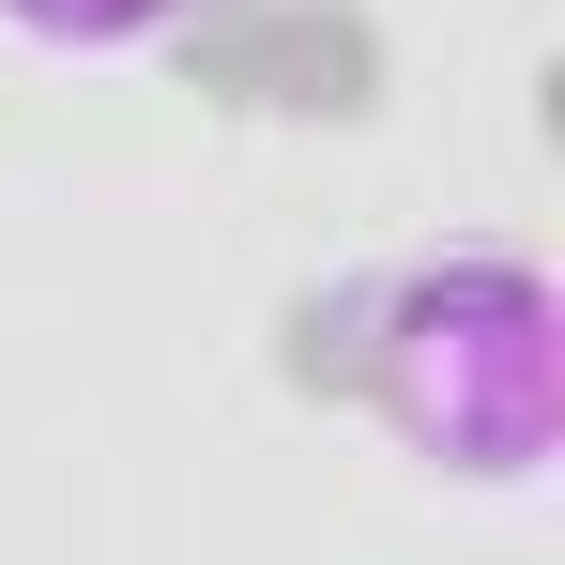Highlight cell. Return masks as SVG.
<instances>
[{
  "label": "cell",
  "mask_w": 565,
  "mask_h": 565,
  "mask_svg": "<svg viewBox=\"0 0 565 565\" xmlns=\"http://www.w3.org/2000/svg\"><path fill=\"white\" fill-rule=\"evenodd\" d=\"M367 413L459 489H551L565 459V290L535 245H428L352 306Z\"/></svg>",
  "instance_id": "1"
},
{
  "label": "cell",
  "mask_w": 565,
  "mask_h": 565,
  "mask_svg": "<svg viewBox=\"0 0 565 565\" xmlns=\"http://www.w3.org/2000/svg\"><path fill=\"white\" fill-rule=\"evenodd\" d=\"M199 0H0V31L31 62H153Z\"/></svg>",
  "instance_id": "2"
}]
</instances>
